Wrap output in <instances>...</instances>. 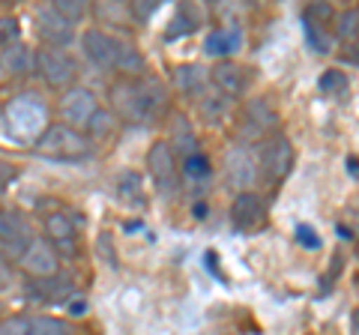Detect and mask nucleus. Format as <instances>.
<instances>
[{
	"mask_svg": "<svg viewBox=\"0 0 359 335\" xmlns=\"http://www.w3.org/2000/svg\"><path fill=\"white\" fill-rule=\"evenodd\" d=\"M111 99V114L123 123H135V126H153L168 117L171 108V93L156 75L141 78H120L108 90Z\"/></svg>",
	"mask_w": 359,
	"mask_h": 335,
	"instance_id": "nucleus-1",
	"label": "nucleus"
},
{
	"mask_svg": "<svg viewBox=\"0 0 359 335\" xmlns=\"http://www.w3.org/2000/svg\"><path fill=\"white\" fill-rule=\"evenodd\" d=\"M33 150L45 159H57V162H78L90 156V141L84 138V132H75L63 123H48L45 132H39V138L33 141Z\"/></svg>",
	"mask_w": 359,
	"mask_h": 335,
	"instance_id": "nucleus-2",
	"label": "nucleus"
},
{
	"mask_svg": "<svg viewBox=\"0 0 359 335\" xmlns=\"http://www.w3.org/2000/svg\"><path fill=\"white\" fill-rule=\"evenodd\" d=\"M33 72H36L45 87L57 93H66L78 81V60L66 48H36L33 51Z\"/></svg>",
	"mask_w": 359,
	"mask_h": 335,
	"instance_id": "nucleus-3",
	"label": "nucleus"
},
{
	"mask_svg": "<svg viewBox=\"0 0 359 335\" xmlns=\"http://www.w3.org/2000/svg\"><path fill=\"white\" fill-rule=\"evenodd\" d=\"M147 174L159 198H174L180 189V162L165 141L150 144L147 150Z\"/></svg>",
	"mask_w": 359,
	"mask_h": 335,
	"instance_id": "nucleus-4",
	"label": "nucleus"
},
{
	"mask_svg": "<svg viewBox=\"0 0 359 335\" xmlns=\"http://www.w3.org/2000/svg\"><path fill=\"white\" fill-rule=\"evenodd\" d=\"M255 165H257V174H261L269 186H278L294 171V147H290V141L285 135L269 138L261 147V153H257Z\"/></svg>",
	"mask_w": 359,
	"mask_h": 335,
	"instance_id": "nucleus-5",
	"label": "nucleus"
},
{
	"mask_svg": "<svg viewBox=\"0 0 359 335\" xmlns=\"http://www.w3.org/2000/svg\"><path fill=\"white\" fill-rule=\"evenodd\" d=\"M99 111V99L93 90L87 87H69L66 93H60V102H57V117L63 126H69L75 132H84L90 117Z\"/></svg>",
	"mask_w": 359,
	"mask_h": 335,
	"instance_id": "nucleus-6",
	"label": "nucleus"
},
{
	"mask_svg": "<svg viewBox=\"0 0 359 335\" xmlns=\"http://www.w3.org/2000/svg\"><path fill=\"white\" fill-rule=\"evenodd\" d=\"M33 25H36V36L45 48H66L75 39V25H69L51 4L33 9Z\"/></svg>",
	"mask_w": 359,
	"mask_h": 335,
	"instance_id": "nucleus-7",
	"label": "nucleus"
},
{
	"mask_svg": "<svg viewBox=\"0 0 359 335\" xmlns=\"http://www.w3.org/2000/svg\"><path fill=\"white\" fill-rule=\"evenodd\" d=\"M15 264L21 266V273L30 275V282L60 275V258H57V252L51 249L48 240H36V237H33Z\"/></svg>",
	"mask_w": 359,
	"mask_h": 335,
	"instance_id": "nucleus-8",
	"label": "nucleus"
},
{
	"mask_svg": "<svg viewBox=\"0 0 359 335\" xmlns=\"http://www.w3.org/2000/svg\"><path fill=\"white\" fill-rule=\"evenodd\" d=\"M30 240H33V231L27 225V219L13 213V210H4L0 213V258L18 261Z\"/></svg>",
	"mask_w": 359,
	"mask_h": 335,
	"instance_id": "nucleus-9",
	"label": "nucleus"
},
{
	"mask_svg": "<svg viewBox=\"0 0 359 335\" xmlns=\"http://www.w3.org/2000/svg\"><path fill=\"white\" fill-rule=\"evenodd\" d=\"M81 51L90 63H96L99 69H117V60H120V51H123V42L117 36H111V33L99 30V27H90L84 30L81 36Z\"/></svg>",
	"mask_w": 359,
	"mask_h": 335,
	"instance_id": "nucleus-10",
	"label": "nucleus"
},
{
	"mask_svg": "<svg viewBox=\"0 0 359 335\" xmlns=\"http://www.w3.org/2000/svg\"><path fill=\"white\" fill-rule=\"evenodd\" d=\"M6 123L18 138H25V132L30 126H42V129L48 126V123H45V108L39 102V96H33V93L15 96L13 102L6 105Z\"/></svg>",
	"mask_w": 359,
	"mask_h": 335,
	"instance_id": "nucleus-11",
	"label": "nucleus"
},
{
	"mask_svg": "<svg viewBox=\"0 0 359 335\" xmlns=\"http://www.w3.org/2000/svg\"><path fill=\"white\" fill-rule=\"evenodd\" d=\"M207 75H210L212 87H216L222 96H228V99L245 96V90H249V81H252L249 69H245L243 63H237V60H219Z\"/></svg>",
	"mask_w": 359,
	"mask_h": 335,
	"instance_id": "nucleus-12",
	"label": "nucleus"
},
{
	"mask_svg": "<svg viewBox=\"0 0 359 335\" xmlns=\"http://www.w3.org/2000/svg\"><path fill=\"white\" fill-rule=\"evenodd\" d=\"M276 126H278V111L266 99H252L245 105V120H243L240 135L243 141H261L269 132H276Z\"/></svg>",
	"mask_w": 359,
	"mask_h": 335,
	"instance_id": "nucleus-13",
	"label": "nucleus"
},
{
	"mask_svg": "<svg viewBox=\"0 0 359 335\" xmlns=\"http://www.w3.org/2000/svg\"><path fill=\"white\" fill-rule=\"evenodd\" d=\"M264 216H266V204L255 189H249V192H237V198L231 200V221H233L237 231L257 228L264 221Z\"/></svg>",
	"mask_w": 359,
	"mask_h": 335,
	"instance_id": "nucleus-14",
	"label": "nucleus"
},
{
	"mask_svg": "<svg viewBox=\"0 0 359 335\" xmlns=\"http://www.w3.org/2000/svg\"><path fill=\"white\" fill-rule=\"evenodd\" d=\"M224 171H228V183L237 189V192H249L255 177H257V165L252 159L249 147H233L224 156Z\"/></svg>",
	"mask_w": 359,
	"mask_h": 335,
	"instance_id": "nucleus-15",
	"label": "nucleus"
},
{
	"mask_svg": "<svg viewBox=\"0 0 359 335\" xmlns=\"http://www.w3.org/2000/svg\"><path fill=\"white\" fill-rule=\"evenodd\" d=\"M0 75H9V78L33 75V48L25 46L21 39L0 48Z\"/></svg>",
	"mask_w": 359,
	"mask_h": 335,
	"instance_id": "nucleus-16",
	"label": "nucleus"
},
{
	"mask_svg": "<svg viewBox=\"0 0 359 335\" xmlns=\"http://www.w3.org/2000/svg\"><path fill=\"white\" fill-rule=\"evenodd\" d=\"M168 135H171V138H168L165 144L174 150V156L180 153V159H189V156L201 153V150H198V135H195V129H192V123H189V117L174 114L171 132H168Z\"/></svg>",
	"mask_w": 359,
	"mask_h": 335,
	"instance_id": "nucleus-17",
	"label": "nucleus"
},
{
	"mask_svg": "<svg viewBox=\"0 0 359 335\" xmlns=\"http://www.w3.org/2000/svg\"><path fill=\"white\" fill-rule=\"evenodd\" d=\"M174 84H177L180 93L201 99V96H204V90H207V69H204V66H198V63L177 66V69H174Z\"/></svg>",
	"mask_w": 359,
	"mask_h": 335,
	"instance_id": "nucleus-18",
	"label": "nucleus"
},
{
	"mask_svg": "<svg viewBox=\"0 0 359 335\" xmlns=\"http://www.w3.org/2000/svg\"><path fill=\"white\" fill-rule=\"evenodd\" d=\"M30 296L39 299V303H63V299L72 296V285L60 275L39 278V282H30Z\"/></svg>",
	"mask_w": 359,
	"mask_h": 335,
	"instance_id": "nucleus-19",
	"label": "nucleus"
},
{
	"mask_svg": "<svg viewBox=\"0 0 359 335\" xmlns=\"http://www.w3.org/2000/svg\"><path fill=\"white\" fill-rule=\"evenodd\" d=\"M42 231H45V240H48L51 245L78 237L75 219H72V216H66V213H60V210H54V213H48V216L42 219Z\"/></svg>",
	"mask_w": 359,
	"mask_h": 335,
	"instance_id": "nucleus-20",
	"label": "nucleus"
},
{
	"mask_svg": "<svg viewBox=\"0 0 359 335\" xmlns=\"http://www.w3.org/2000/svg\"><path fill=\"white\" fill-rule=\"evenodd\" d=\"M201 21H204V13L195 6V4H180L174 21L168 25L165 30V39H177V36H189V33H195L201 27Z\"/></svg>",
	"mask_w": 359,
	"mask_h": 335,
	"instance_id": "nucleus-21",
	"label": "nucleus"
},
{
	"mask_svg": "<svg viewBox=\"0 0 359 335\" xmlns=\"http://www.w3.org/2000/svg\"><path fill=\"white\" fill-rule=\"evenodd\" d=\"M204 48H207V54H212V57L228 60V54H233V51L240 48V30H237V27H219V30H210V33H207Z\"/></svg>",
	"mask_w": 359,
	"mask_h": 335,
	"instance_id": "nucleus-22",
	"label": "nucleus"
},
{
	"mask_svg": "<svg viewBox=\"0 0 359 335\" xmlns=\"http://www.w3.org/2000/svg\"><path fill=\"white\" fill-rule=\"evenodd\" d=\"M117 129H120V120L111 114V111H102L99 108L93 117H90V123H87V141L93 144V141H99V144H105V141H114V135H117Z\"/></svg>",
	"mask_w": 359,
	"mask_h": 335,
	"instance_id": "nucleus-23",
	"label": "nucleus"
},
{
	"mask_svg": "<svg viewBox=\"0 0 359 335\" xmlns=\"http://www.w3.org/2000/svg\"><path fill=\"white\" fill-rule=\"evenodd\" d=\"M231 105H233V99L222 96L219 90L204 93L201 96V117H204L210 126H222V123L228 120V114H231Z\"/></svg>",
	"mask_w": 359,
	"mask_h": 335,
	"instance_id": "nucleus-24",
	"label": "nucleus"
},
{
	"mask_svg": "<svg viewBox=\"0 0 359 335\" xmlns=\"http://www.w3.org/2000/svg\"><path fill=\"white\" fill-rule=\"evenodd\" d=\"M102 25L108 27H120V30H129L132 25V13H129V4H96L90 9Z\"/></svg>",
	"mask_w": 359,
	"mask_h": 335,
	"instance_id": "nucleus-25",
	"label": "nucleus"
},
{
	"mask_svg": "<svg viewBox=\"0 0 359 335\" xmlns=\"http://www.w3.org/2000/svg\"><path fill=\"white\" fill-rule=\"evenodd\" d=\"M30 335H78L69 320L60 317H30Z\"/></svg>",
	"mask_w": 359,
	"mask_h": 335,
	"instance_id": "nucleus-26",
	"label": "nucleus"
},
{
	"mask_svg": "<svg viewBox=\"0 0 359 335\" xmlns=\"http://www.w3.org/2000/svg\"><path fill=\"white\" fill-rule=\"evenodd\" d=\"M356 33H359V9L351 6L344 9V13L335 15V36L351 42V46H356Z\"/></svg>",
	"mask_w": 359,
	"mask_h": 335,
	"instance_id": "nucleus-27",
	"label": "nucleus"
},
{
	"mask_svg": "<svg viewBox=\"0 0 359 335\" xmlns=\"http://www.w3.org/2000/svg\"><path fill=\"white\" fill-rule=\"evenodd\" d=\"M183 174L195 183H207L212 177V162L204 153H195V156H189V159H183Z\"/></svg>",
	"mask_w": 359,
	"mask_h": 335,
	"instance_id": "nucleus-28",
	"label": "nucleus"
},
{
	"mask_svg": "<svg viewBox=\"0 0 359 335\" xmlns=\"http://www.w3.org/2000/svg\"><path fill=\"white\" fill-rule=\"evenodd\" d=\"M302 30H306V42L314 54H330L332 51V36L327 27H318L311 21H302Z\"/></svg>",
	"mask_w": 359,
	"mask_h": 335,
	"instance_id": "nucleus-29",
	"label": "nucleus"
},
{
	"mask_svg": "<svg viewBox=\"0 0 359 335\" xmlns=\"http://www.w3.org/2000/svg\"><path fill=\"white\" fill-rule=\"evenodd\" d=\"M120 198L123 204H132V207H144V192H141V177L138 174H123L120 177Z\"/></svg>",
	"mask_w": 359,
	"mask_h": 335,
	"instance_id": "nucleus-30",
	"label": "nucleus"
},
{
	"mask_svg": "<svg viewBox=\"0 0 359 335\" xmlns=\"http://www.w3.org/2000/svg\"><path fill=\"white\" fill-rule=\"evenodd\" d=\"M320 90L330 93V96H347V90H351V81H347V75L339 72V69H327L320 75Z\"/></svg>",
	"mask_w": 359,
	"mask_h": 335,
	"instance_id": "nucleus-31",
	"label": "nucleus"
},
{
	"mask_svg": "<svg viewBox=\"0 0 359 335\" xmlns=\"http://www.w3.org/2000/svg\"><path fill=\"white\" fill-rule=\"evenodd\" d=\"M51 6L57 9V13L69 21V25H78V21H84L90 15V6L81 4V0H54Z\"/></svg>",
	"mask_w": 359,
	"mask_h": 335,
	"instance_id": "nucleus-32",
	"label": "nucleus"
},
{
	"mask_svg": "<svg viewBox=\"0 0 359 335\" xmlns=\"http://www.w3.org/2000/svg\"><path fill=\"white\" fill-rule=\"evenodd\" d=\"M332 18H335V9L330 4H309L302 9V21H311V25H318V27H327Z\"/></svg>",
	"mask_w": 359,
	"mask_h": 335,
	"instance_id": "nucleus-33",
	"label": "nucleus"
},
{
	"mask_svg": "<svg viewBox=\"0 0 359 335\" xmlns=\"http://www.w3.org/2000/svg\"><path fill=\"white\" fill-rule=\"evenodd\" d=\"M0 335H30V317L13 315L0 320Z\"/></svg>",
	"mask_w": 359,
	"mask_h": 335,
	"instance_id": "nucleus-34",
	"label": "nucleus"
},
{
	"mask_svg": "<svg viewBox=\"0 0 359 335\" xmlns=\"http://www.w3.org/2000/svg\"><path fill=\"white\" fill-rule=\"evenodd\" d=\"M18 39V21L13 15H0V48Z\"/></svg>",
	"mask_w": 359,
	"mask_h": 335,
	"instance_id": "nucleus-35",
	"label": "nucleus"
},
{
	"mask_svg": "<svg viewBox=\"0 0 359 335\" xmlns=\"http://www.w3.org/2000/svg\"><path fill=\"white\" fill-rule=\"evenodd\" d=\"M129 13H132V21H147L153 13H159V4L156 0H141V4H129Z\"/></svg>",
	"mask_w": 359,
	"mask_h": 335,
	"instance_id": "nucleus-36",
	"label": "nucleus"
},
{
	"mask_svg": "<svg viewBox=\"0 0 359 335\" xmlns=\"http://www.w3.org/2000/svg\"><path fill=\"white\" fill-rule=\"evenodd\" d=\"M297 240L306 245V249H318V245H320V237H318V233H314V228H309V225H299V228H297Z\"/></svg>",
	"mask_w": 359,
	"mask_h": 335,
	"instance_id": "nucleus-37",
	"label": "nucleus"
},
{
	"mask_svg": "<svg viewBox=\"0 0 359 335\" xmlns=\"http://www.w3.org/2000/svg\"><path fill=\"white\" fill-rule=\"evenodd\" d=\"M341 252H335L332 254V266H330V275H327V282H320V290H323V294H330V287H332V282H335V278H339V273H341Z\"/></svg>",
	"mask_w": 359,
	"mask_h": 335,
	"instance_id": "nucleus-38",
	"label": "nucleus"
},
{
	"mask_svg": "<svg viewBox=\"0 0 359 335\" xmlns=\"http://www.w3.org/2000/svg\"><path fill=\"white\" fill-rule=\"evenodd\" d=\"M13 285V270H9V261L0 258V290H6Z\"/></svg>",
	"mask_w": 359,
	"mask_h": 335,
	"instance_id": "nucleus-39",
	"label": "nucleus"
},
{
	"mask_svg": "<svg viewBox=\"0 0 359 335\" xmlns=\"http://www.w3.org/2000/svg\"><path fill=\"white\" fill-rule=\"evenodd\" d=\"M66 311H69L72 317H84V315H87V299H72Z\"/></svg>",
	"mask_w": 359,
	"mask_h": 335,
	"instance_id": "nucleus-40",
	"label": "nucleus"
},
{
	"mask_svg": "<svg viewBox=\"0 0 359 335\" xmlns=\"http://www.w3.org/2000/svg\"><path fill=\"white\" fill-rule=\"evenodd\" d=\"M344 168H347V174H351V180H356V156H347V162H344Z\"/></svg>",
	"mask_w": 359,
	"mask_h": 335,
	"instance_id": "nucleus-41",
	"label": "nucleus"
},
{
	"mask_svg": "<svg viewBox=\"0 0 359 335\" xmlns=\"http://www.w3.org/2000/svg\"><path fill=\"white\" fill-rule=\"evenodd\" d=\"M207 216V204H195V219H204Z\"/></svg>",
	"mask_w": 359,
	"mask_h": 335,
	"instance_id": "nucleus-42",
	"label": "nucleus"
},
{
	"mask_svg": "<svg viewBox=\"0 0 359 335\" xmlns=\"http://www.w3.org/2000/svg\"><path fill=\"white\" fill-rule=\"evenodd\" d=\"M0 78H4V75H0Z\"/></svg>",
	"mask_w": 359,
	"mask_h": 335,
	"instance_id": "nucleus-43",
	"label": "nucleus"
}]
</instances>
